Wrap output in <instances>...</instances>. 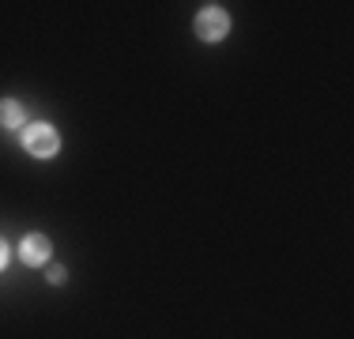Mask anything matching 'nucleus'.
I'll return each mask as SVG.
<instances>
[{
  "instance_id": "f257e3e1",
  "label": "nucleus",
  "mask_w": 354,
  "mask_h": 339,
  "mask_svg": "<svg viewBox=\"0 0 354 339\" xmlns=\"http://www.w3.org/2000/svg\"><path fill=\"white\" fill-rule=\"evenodd\" d=\"M23 147L35 158H53L57 151H61V136H57L53 125L38 121V125H30V129H23Z\"/></svg>"
},
{
  "instance_id": "f03ea898",
  "label": "nucleus",
  "mask_w": 354,
  "mask_h": 339,
  "mask_svg": "<svg viewBox=\"0 0 354 339\" xmlns=\"http://www.w3.org/2000/svg\"><path fill=\"white\" fill-rule=\"evenodd\" d=\"M226 30H230V19H226L223 8H218V4L200 8V15H196V38H204V42H223Z\"/></svg>"
},
{
  "instance_id": "7ed1b4c3",
  "label": "nucleus",
  "mask_w": 354,
  "mask_h": 339,
  "mask_svg": "<svg viewBox=\"0 0 354 339\" xmlns=\"http://www.w3.org/2000/svg\"><path fill=\"white\" fill-rule=\"evenodd\" d=\"M49 249H53V245H49V237L46 234H27L19 241V257H23V264H46L49 260Z\"/></svg>"
},
{
  "instance_id": "20e7f679",
  "label": "nucleus",
  "mask_w": 354,
  "mask_h": 339,
  "mask_svg": "<svg viewBox=\"0 0 354 339\" xmlns=\"http://www.w3.org/2000/svg\"><path fill=\"white\" fill-rule=\"evenodd\" d=\"M0 129H27V109H23L15 98L0 102Z\"/></svg>"
},
{
  "instance_id": "39448f33",
  "label": "nucleus",
  "mask_w": 354,
  "mask_h": 339,
  "mask_svg": "<svg viewBox=\"0 0 354 339\" xmlns=\"http://www.w3.org/2000/svg\"><path fill=\"white\" fill-rule=\"evenodd\" d=\"M64 279H68V271H64V268H49V283H53V286H61Z\"/></svg>"
},
{
  "instance_id": "423d86ee",
  "label": "nucleus",
  "mask_w": 354,
  "mask_h": 339,
  "mask_svg": "<svg viewBox=\"0 0 354 339\" xmlns=\"http://www.w3.org/2000/svg\"><path fill=\"white\" fill-rule=\"evenodd\" d=\"M4 264H8V245H4V237H0V271H4Z\"/></svg>"
}]
</instances>
